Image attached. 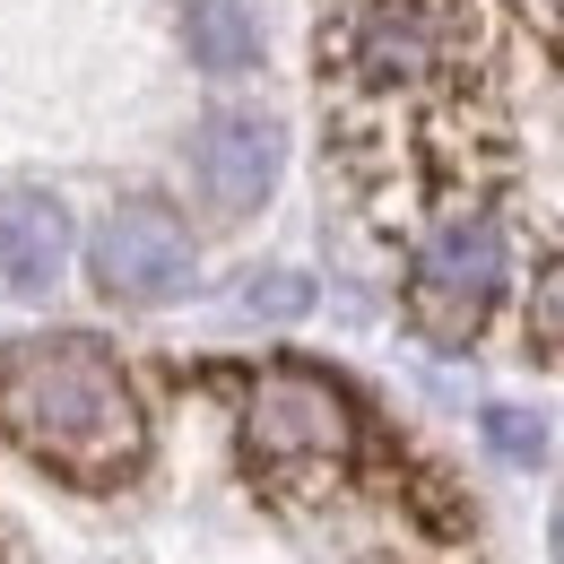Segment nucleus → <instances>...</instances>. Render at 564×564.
I'll return each instance as SVG.
<instances>
[{
    "instance_id": "9",
    "label": "nucleus",
    "mask_w": 564,
    "mask_h": 564,
    "mask_svg": "<svg viewBox=\"0 0 564 564\" xmlns=\"http://www.w3.org/2000/svg\"><path fill=\"white\" fill-rule=\"evenodd\" d=\"M478 434H487L503 460H539V452H547V425L530 417V409H487V417H478Z\"/></svg>"
},
{
    "instance_id": "11",
    "label": "nucleus",
    "mask_w": 564,
    "mask_h": 564,
    "mask_svg": "<svg viewBox=\"0 0 564 564\" xmlns=\"http://www.w3.org/2000/svg\"><path fill=\"white\" fill-rule=\"evenodd\" d=\"M556 564H564V503H556Z\"/></svg>"
},
{
    "instance_id": "8",
    "label": "nucleus",
    "mask_w": 564,
    "mask_h": 564,
    "mask_svg": "<svg viewBox=\"0 0 564 564\" xmlns=\"http://www.w3.org/2000/svg\"><path fill=\"white\" fill-rule=\"evenodd\" d=\"M521 339H530V356L564 365V243L530 270V295H521Z\"/></svg>"
},
{
    "instance_id": "7",
    "label": "nucleus",
    "mask_w": 564,
    "mask_h": 564,
    "mask_svg": "<svg viewBox=\"0 0 564 564\" xmlns=\"http://www.w3.org/2000/svg\"><path fill=\"white\" fill-rule=\"evenodd\" d=\"M183 44H192V62L217 70V78L261 70V18H252L243 0H183Z\"/></svg>"
},
{
    "instance_id": "5",
    "label": "nucleus",
    "mask_w": 564,
    "mask_h": 564,
    "mask_svg": "<svg viewBox=\"0 0 564 564\" xmlns=\"http://www.w3.org/2000/svg\"><path fill=\"white\" fill-rule=\"evenodd\" d=\"M286 174V131L252 105H226L192 131V183L217 217H261Z\"/></svg>"
},
{
    "instance_id": "2",
    "label": "nucleus",
    "mask_w": 564,
    "mask_h": 564,
    "mask_svg": "<svg viewBox=\"0 0 564 564\" xmlns=\"http://www.w3.org/2000/svg\"><path fill=\"white\" fill-rule=\"evenodd\" d=\"M235 443H243V469L252 487L279 495V503H322L365 478L373 460V425L356 409V391L322 365H261L243 382V409H235Z\"/></svg>"
},
{
    "instance_id": "3",
    "label": "nucleus",
    "mask_w": 564,
    "mask_h": 564,
    "mask_svg": "<svg viewBox=\"0 0 564 564\" xmlns=\"http://www.w3.org/2000/svg\"><path fill=\"white\" fill-rule=\"evenodd\" d=\"M512 279V235L487 200H452L409 243V322L425 348H478Z\"/></svg>"
},
{
    "instance_id": "6",
    "label": "nucleus",
    "mask_w": 564,
    "mask_h": 564,
    "mask_svg": "<svg viewBox=\"0 0 564 564\" xmlns=\"http://www.w3.org/2000/svg\"><path fill=\"white\" fill-rule=\"evenodd\" d=\"M70 270V209L53 192H9L0 209V279L18 295H53Z\"/></svg>"
},
{
    "instance_id": "4",
    "label": "nucleus",
    "mask_w": 564,
    "mask_h": 564,
    "mask_svg": "<svg viewBox=\"0 0 564 564\" xmlns=\"http://www.w3.org/2000/svg\"><path fill=\"white\" fill-rule=\"evenodd\" d=\"M87 279L105 304H174L200 279V252H192V226L165 209V200H113L96 217V243H87Z\"/></svg>"
},
{
    "instance_id": "10",
    "label": "nucleus",
    "mask_w": 564,
    "mask_h": 564,
    "mask_svg": "<svg viewBox=\"0 0 564 564\" xmlns=\"http://www.w3.org/2000/svg\"><path fill=\"white\" fill-rule=\"evenodd\" d=\"M313 304V279H295V270H270V279H243V313H270V322H295Z\"/></svg>"
},
{
    "instance_id": "1",
    "label": "nucleus",
    "mask_w": 564,
    "mask_h": 564,
    "mask_svg": "<svg viewBox=\"0 0 564 564\" xmlns=\"http://www.w3.org/2000/svg\"><path fill=\"white\" fill-rule=\"evenodd\" d=\"M0 443H18L35 469L62 487H122L148 460V400L131 365L87 339V330H44L0 356Z\"/></svg>"
}]
</instances>
